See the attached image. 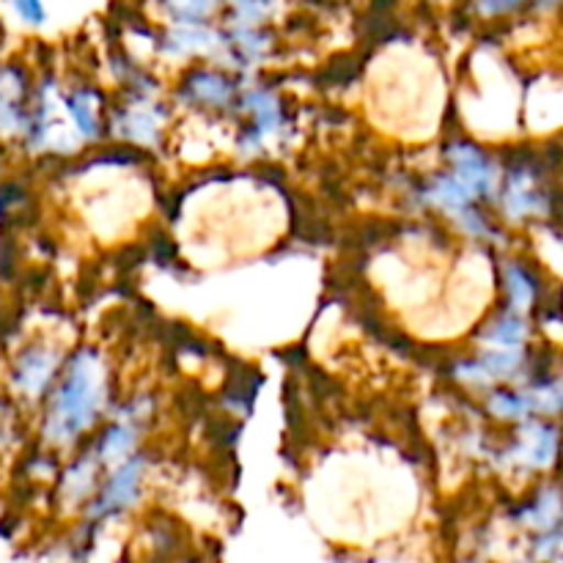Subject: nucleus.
Listing matches in <instances>:
<instances>
[{
	"mask_svg": "<svg viewBox=\"0 0 563 563\" xmlns=\"http://www.w3.org/2000/svg\"><path fill=\"white\" fill-rule=\"evenodd\" d=\"M487 339L498 341V344H517V341L522 339V322H517V319H504V322L495 324L493 330L487 333Z\"/></svg>",
	"mask_w": 563,
	"mask_h": 563,
	"instance_id": "obj_7",
	"label": "nucleus"
},
{
	"mask_svg": "<svg viewBox=\"0 0 563 563\" xmlns=\"http://www.w3.org/2000/svg\"><path fill=\"white\" fill-rule=\"evenodd\" d=\"M528 407H531V401L528 399H515V396H504V394L495 396V412H500L504 418L522 416Z\"/></svg>",
	"mask_w": 563,
	"mask_h": 563,
	"instance_id": "obj_9",
	"label": "nucleus"
},
{
	"mask_svg": "<svg viewBox=\"0 0 563 563\" xmlns=\"http://www.w3.org/2000/svg\"><path fill=\"white\" fill-rule=\"evenodd\" d=\"M137 471H141V465H137V462H132V465H126L124 471H121L119 476H115L113 482H110L108 493H104V504H108V506H124V504H130V500L135 498Z\"/></svg>",
	"mask_w": 563,
	"mask_h": 563,
	"instance_id": "obj_4",
	"label": "nucleus"
},
{
	"mask_svg": "<svg viewBox=\"0 0 563 563\" xmlns=\"http://www.w3.org/2000/svg\"><path fill=\"white\" fill-rule=\"evenodd\" d=\"M93 405H97V377H93V363L88 355H80L71 366L69 377L60 385L58 399H55V412L49 429L58 438H69L77 429L91 421Z\"/></svg>",
	"mask_w": 563,
	"mask_h": 563,
	"instance_id": "obj_1",
	"label": "nucleus"
},
{
	"mask_svg": "<svg viewBox=\"0 0 563 563\" xmlns=\"http://www.w3.org/2000/svg\"><path fill=\"white\" fill-rule=\"evenodd\" d=\"M49 368H53V357H47L44 352H27L22 357L20 368H16V383L25 390H38L49 377Z\"/></svg>",
	"mask_w": 563,
	"mask_h": 563,
	"instance_id": "obj_3",
	"label": "nucleus"
},
{
	"mask_svg": "<svg viewBox=\"0 0 563 563\" xmlns=\"http://www.w3.org/2000/svg\"><path fill=\"white\" fill-rule=\"evenodd\" d=\"M196 88L201 97L209 99V102H223V99L229 97V86H225V82L214 75H198Z\"/></svg>",
	"mask_w": 563,
	"mask_h": 563,
	"instance_id": "obj_6",
	"label": "nucleus"
},
{
	"mask_svg": "<svg viewBox=\"0 0 563 563\" xmlns=\"http://www.w3.org/2000/svg\"><path fill=\"white\" fill-rule=\"evenodd\" d=\"M16 11L22 16H27L31 22H42L44 20V9L38 3H16Z\"/></svg>",
	"mask_w": 563,
	"mask_h": 563,
	"instance_id": "obj_11",
	"label": "nucleus"
},
{
	"mask_svg": "<svg viewBox=\"0 0 563 563\" xmlns=\"http://www.w3.org/2000/svg\"><path fill=\"white\" fill-rule=\"evenodd\" d=\"M132 432L130 429H115V432L108 434V443H104V456H119L121 451L130 449Z\"/></svg>",
	"mask_w": 563,
	"mask_h": 563,
	"instance_id": "obj_10",
	"label": "nucleus"
},
{
	"mask_svg": "<svg viewBox=\"0 0 563 563\" xmlns=\"http://www.w3.org/2000/svg\"><path fill=\"white\" fill-rule=\"evenodd\" d=\"M456 165H460V179L465 181L471 190H487L489 187V168L484 163L482 154L471 146H460L454 154Z\"/></svg>",
	"mask_w": 563,
	"mask_h": 563,
	"instance_id": "obj_2",
	"label": "nucleus"
},
{
	"mask_svg": "<svg viewBox=\"0 0 563 563\" xmlns=\"http://www.w3.org/2000/svg\"><path fill=\"white\" fill-rule=\"evenodd\" d=\"M69 108H71V115H75L77 126H80L86 135H93L97 124H93V115H91V108H88V102H86V93H77V97L69 102Z\"/></svg>",
	"mask_w": 563,
	"mask_h": 563,
	"instance_id": "obj_8",
	"label": "nucleus"
},
{
	"mask_svg": "<svg viewBox=\"0 0 563 563\" xmlns=\"http://www.w3.org/2000/svg\"><path fill=\"white\" fill-rule=\"evenodd\" d=\"M509 295L515 306H528L533 300V280L526 269L520 267H511L509 269Z\"/></svg>",
	"mask_w": 563,
	"mask_h": 563,
	"instance_id": "obj_5",
	"label": "nucleus"
}]
</instances>
